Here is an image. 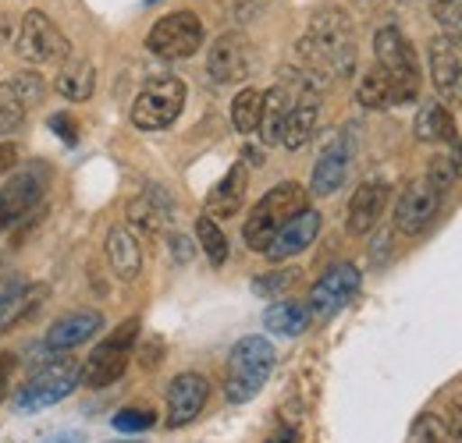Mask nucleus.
Returning a JSON list of instances; mask_svg holds the SVG:
<instances>
[{
  "label": "nucleus",
  "mask_w": 462,
  "mask_h": 443,
  "mask_svg": "<svg viewBox=\"0 0 462 443\" xmlns=\"http://www.w3.org/2000/svg\"><path fill=\"white\" fill-rule=\"evenodd\" d=\"M274 358H278L274 344L260 333H249L231 348L228 373H225V397L231 404H245L263 390L274 373Z\"/></svg>",
  "instance_id": "7ed1b4c3"
},
{
  "label": "nucleus",
  "mask_w": 462,
  "mask_h": 443,
  "mask_svg": "<svg viewBox=\"0 0 462 443\" xmlns=\"http://www.w3.org/2000/svg\"><path fill=\"white\" fill-rule=\"evenodd\" d=\"M11 369H14V355H0V397L7 393V380H11Z\"/></svg>",
  "instance_id": "ea45409f"
},
{
  "label": "nucleus",
  "mask_w": 462,
  "mask_h": 443,
  "mask_svg": "<svg viewBox=\"0 0 462 443\" xmlns=\"http://www.w3.org/2000/svg\"><path fill=\"white\" fill-rule=\"evenodd\" d=\"M47 181L51 170L43 164L18 167L4 185H0V234L11 231L14 223H22L47 195Z\"/></svg>",
  "instance_id": "6e6552de"
},
{
  "label": "nucleus",
  "mask_w": 462,
  "mask_h": 443,
  "mask_svg": "<svg viewBox=\"0 0 462 443\" xmlns=\"http://www.w3.org/2000/svg\"><path fill=\"white\" fill-rule=\"evenodd\" d=\"M416 437H420V443H456L452 433L445 429V419L441 415H423L416 422Z\"/></svg>",
  "instance_id": "f704fd0d"
},
{
  "label": "nucleus",
  "mask_w": 462,
  "mask_h": 443,
  "mask_svg": "<svg viewBox=\"0 0 462 443\" xmlns=\"http://www.w3.org/2000/svg\"><path fill=\"white\" fill-rule=\"evenodd\" d=\"M100 330H104V316L97 309H75L47 330L43 344H47V351H75L79 344L93 340Z\"/></svg>",
  "instance_id": "dca6fc26"
},
{
  "label": "nucleus",
  "mask_w": 462,
  "mask_h": 443,
  "mask_svg": "<svg viewBox=\"0 0 462 443\" xmlns=\"http://www.w3.org/2000/svg\"><path fill=\"white\" fill-rule=\"evenodd\" d=\"M245 185H249V170H245V164H235L214 185V192L207 195V217L210 221H228V217H235L242 210V203H245Z\"/></svg>",
  "instance_id": "412c9836"
},
{
  "label": "nucleus",
  "mask_w": 462,
  "mask_h": 443,
  "mask_svg": "<svg viewBox=\"0 0 462 443\" xmlns=\"http://www.w3.org/2000/svg\"><path fill=\"white\" fill-rule=\"evenodd\" d=\"M107 259H111V270L121 280H135L143 274V249H139V238L128 227H111L107 231Z\"/></svg>",
  "instance_id": "b1692460"
},
{
  "label": "nucleus",
  "mask_w": 462,
  "mask_h": 443,
  "mask_svg": "<svg viewBox=\"0 0 462 443\" xmlns=\"http://www.w3.org/2000/svg\"><path fill=\"white\" fill-rule=\"evenodd\" d=\"M79 384H82V366H79L75 358H54V362H47L43 369H36V373L18 387L14 408H18L22 415L40 411V408H51V404L64 401Z\"/></svg>",
  "instance_id": "39448f33"
},
{
  "label": "nucleus",
  "mask_w": 462,
  "mask_h": 443,
  "mask_svg": "<svg viewBox=\"0 0 462 443\" xmlns=\"http://www.w3.org/2000/svg\"><path fill=\"white\" fill-rule=\"evenodd\" d=\"M388 206V185L384 181H363L348 199V234L363 238L370 234Z\"/></svg>",
  "instance_id": "a211bd4d"
},
{
  "label": "nucleus",
  "mask_w": 462,
  "mask_h": 443,
  "mask_svg": "<svg viewBox=\"0 0 462 443\" xmlns=\"http://www.w3.org/2000/svg\"><path fill=\"white\" fill-rule=\"evenodd\" d=\"M171 213H174L171 199L164 195L161 185H146V188L128 203V223L139 227V231H146V234H161V231H168Z\"/></svg>",
  "instance_id": "aec40b11"
},
{
  "label": "nucleus",
  "mask_w": 462,
  "mask_h": 443,
  "mask_svg": "<svg viewBox=\"0 0 462 443\" xmlns=\"http://www.w3.org/2000/svg\"><path fill=\"white\" fill-rule=\"evenodd\" d=\"M150 426H157V411L150 408H121L115 415V429L121 433H143Z\"/></svg>",
  "instance_id": "473e14b6"
},
{
  "label": "nucleus",
  "mask_w": 462,
  "mask_h": 443,
  "mask_svg": "<svg viewBox=\"0 0 462 443\" xmlns=\"http://www.w3.org/2000/svg\"><path fill=\"white\" fill-rule=\"evenodd\" d=\"M263 323H267V330L285 333V337H299V333L310 327V309L302 302H274L263 312Z\"/></svg>",
  "instance_id": "c85d7f7f"
},
{
  "label": "nucleus",
  "mask_w": 462,
  "mask_h": 443,
  "mask_svg": "<svg viewBox=\"0 0 462 443\" xmlns=\"http://www.w3.org/2000/svg\"><path fill=\"white\" fill-rule=\"evenodd\" d=\"M196 238H199V245H203L210 267H225V263H228V238H225L221 223L210 221V217L203 213V217L196 221Z\"/></svg>",
  "instance_id": "7c9ffc66"
},
{
  "label": "nucleus",
  "mask_w": 462,
  "mask_h": 443,
  "mask_svg": "<svg viewBox=\"0 0 462 443\" xmlns=\"http://www.w3.org/2000/svg\"><path fill=\"white\" fill-rule=\"evenodd\" d=\"M302 210H310V192L299 181H282L274 185L256 206L253 213L242 223V238L253 252H267V245L274 241V234L285 227L289 221H295Z\"/></svg>",
  "instance_id": "f03ea898"
},
{
  "label": "nucleus",
  "mask_w": 462,
  "mask_h": 443,
  "mask_svg": "<svg viewBox=\"0 0 462 443\" xmlns=\"http://www.w3.org/2000/svg\"><path fill=\"white\" fill-rule=\"evenodd\" d=\"M40 443H82V433H58V437L40 440Z\"/></svg>",
  "instance_id": "37998d69"
},
{
  "label": "nucleus",
  "mask_w": 462,
  "mask_h": 443,
  "mask_svg": "<svg viewBox=\"0 0 462 443\" xmlns=\"http://www.w3.org/2000/svg\"><path fill=\"white\" fill-rule=\"evenodd\" d=\"M299 60L306 75L320 86L328 78H348L356 71V29L342 7H324L310 18L306 36L299 40Z\"/></svg>",
  "instance_id": "f257e3e1"
},
{
  "label": "nucleus",
  "mask_w": 462,
  "mask_h": 443,
  "mask_svg": "<svg viewBox=\"0 0 462 443\" xmlns=\"http://www.w3.org/2000/svg\"><path fill=\"white\" fill-rule=\"evenodd\" d=\"M356 100L366 111H388V107H395V89H392V82L381 68H370L356 86Z\"/></svg>",
  "instance_id": "cd10ccee"
},
{
  "label": "nucleus",
  "mask_w": 462,
  "mask_h": 443,
  "mask_svg": "<svg viewBox=\"0 0 462 443\" xmlns=\"http://www.w3.org/2000/svg\"><path fill=\"white\" fill-rule=\"evenodd\" d=\"M359 284H363L359 267H352V263H338V267H331L324 277L310 287V305H306V309H310V316L328 320V316L342 312L348 302L356 298Z\"/></svg>",
  "instance_id": "f8f14e48"
},
{
  "label": "nucleus",
  "mask_w": 462,
  "mask_h": 443,
  "mask_svg": "<svg viewBox=\"0 0 462 443\" xmlns=\"http://www.w3.org/2000/svg\"><path fill=\"white\" fill-rule=\"evenodd\" d=\"M434 22L441 25V36L462 47V0H434Z\"/></svg>",
  "instance_id": "2f4dec72"
},
{
  "label": "nucleus",
  "mask_w": 462,
  "mask_h": 443,
  "mask_svg": "<svg viewBox=\"0 0 462 443\" xmlns=\"http://www.w3.org/2000/svg\"><path fill=\"white\" fill-rule=\"evenodd\" d=\"M441 188L423 174V177H416V181H409L402 188V195H399V203H395V227L402 231V234H423L430 221L438 217V210H441Z\"/></svg>",
  "instance_id": "9b49d317"
},
{
  "label": "nucleus",
  "mask_w": 462,
  "mask_h": 443,
  "mask_svg": "<svg viewBox=\"0 0 462 443\" xmlns=\"http://www.w3.org/2000/svg\"><path fill=\"white\" fill-rule=\"evenodd\" d=\"M412 131L420 142H456L459 139V128H456V117L445 104L438 100H427L420 111H416V121H412Z\"/></svg>",
  "instance_id": "393cba45"
},
{
  "label": "nucleus",
  "mask_w": 462,
  "mask_h": 443,
  "mask_svg": "<svg viewBox=\"0 0 462 443\" xmlns=\"http://www.w3.org/2000/svg\"><path fill=\"white\" fill-rule=\"evenodd\" d=\"M317 234H320V213L317 210H302L295 221H289L274 234V241L267 245V259L271 263H285L291 256L306 252L317 241Z\"/></svg>",
  "instance_id": "f3484780"
},
{
  "label": "nucleus",
  "mask_w": 462,
  "mask_h": 443,
  "mask_svg": "<svg viewBox=\"0 0 462 443\" xmlns=\"http://www.w3.org/2000/svg\"><path fill=\"white\" fill-rule=\"evenodd\" d=\"M207 71L217 86H235L253 71V47L242 32H221L207 50Z\"/></svg>",
  "instance_id": "ddd939ff"
},
{
  "label": "nucleus",
  "mask_w": 462,
  "mask_h": 443,
  "mask_svg": "<svg viewBox=\"0 0 462 443\" xmlns=\"http://www.w3.org/2000/svg\"><path fill=\"white\" fill-rule=\"evenodd\" d=\"M445 160H448V167H452V174H456V177H462V139H456V142H452V153H448Z\"/></svg>",
  "instance_id": "a19ab883"
},
{
  "label": "nucleus",
  "mask_w": 462,
  "mask_h": 443,
  "mask_svg": "<svg viewBox=\"0 0 462 443\" xmlns=\"http://www.w3.org/2000/svg\"><path fill=\"white\" fill-rule=\"evenodd\" d=\"M207 397H210L207 376H199V373H178L171 380V387H168V426L171 429L189 426L207 408Z\"/></svg>",
  "instance_id": "2eb2a0df"
},
{
  "label": "nucleus",
  "mask_w": 462,
  "mask_h": 443,
  "mask_svg": "<svg viewBox=\"0 0 462 443\" xmlns=\"http://www.w3.org/2000/svg\"><path fill=\"white\" fill-rule=\"evenodd\" d=\"M445 429L452 433V440L462 443V393H456L448 401V411H445Z\"/></svg>",
  "instance_id": "e433bc0d"
},
{
  "label": "nucleus",
  "mask_w": 462,
  "mask_h": 443,
  "mask_svg": "<svg viewBox=\"0 0 462 443\" xmlns=\"http://www.w3.org/2000/svg\"><path fill=\"white\" fill-rule=\"evenodd\" d=\"M150 54L161 60H185L203 47V22L196 11H171L164 18H157V25L146 36Z\"/></svg>",
  "instance_id": "1a4fd4ad"
},
{
  "label": "nucleus",
  "mask_w": 462,
  "mask_h": 443,
  "mask_svg": "<svg viewBox=\"0 0 462 443\" xmlns=\"http://www.w3.org/2000/svg\"><path fill=\"white\" fill-rule=\"evenodd\" d=\"M14 54L29 64H60L71 54L68 36L54 25L51 14L43 11H29L18 25V40H14Z\"/></svg>",
  "instance_id": "9d476101"
},
{
  "label": "nucleus",
  "mask_w": 462,
  "mask_h": 443,
  "mask_svg": "<svg viewBox=\"0 0 462 443\" xmlns=\"http://www.w3.org/2000/svg\"><path fill=\"white\" fill-rule=\"evenodd\" d=\"M36 298H40V287L29 284L22 274H0V333L22 323L36 309Z\"/></svg>",
  "instance_id": "6ab92c4d"
},
{
  "label": "nucleus",
  "mask_w": 462,
  "mask_h": 443,
  "mask_svg": "<svg viewBox=\"0 0 462 443\" xmlns=\"http://www.w3.org/2000/svg\"><path fill=\"white\" fill-rule=\"evenodd\" d=\"M295 284V270H274V274H263V277L253 280V291L260 298H278L282 291H289Z\"/></svg>",
  "instance_id": "72a5a7b5"
},
{
  "label": "nucleus",
  "mask_w": 462,
  "mask_h": 443,
  "mask_svg": "<svg viewBox=\"0 0 462 443\" xmlns=\"http://www.w3.org/2000/svg\"><path fill=\"white\" fill-rule=\"evenodd\" d=\"M0 100L18 107V111H32V107H40L47 100V82L36 71H18V75L0 82Z\"/></svg>",
  "instance_id": "a878e982"
},
{
  "label": "nucleus",
  "mask_w": 462,
  "mask_h": 443,
  "mask_svg": "<svg viewBox=\"0 0 462 443\" xmlns=\"http://www.w3.org/2000/svg\"><path fill=\"white\" fill-rule=\"evenodd\" d=\"M115 443H121V440H115Z\"/></svg>",
  "instance_id": "a18cd8bd"
},
{
  "label": "nucleus",
  "mask_w": 462,
  "mask_h": 443,
  "mask_svg": "<svg viewBox=\"0 0 462 443\" xmlns=\"http://www.w3.org/2000/svg\"><path fill=\"white\" fill-rule=\"evenodd\" d=\"M51 128L60 135V142H68V146L79 142V135H75V121H71L68 113H54V117H51Z\"/></svg>",
  "instance_id": "4c0bfd02"
},
{
  "label": "nucleus",
  "mask_w": 462,
  "mask_h": 443,
  "mask_svg": "<svg viewBox=\"0 0 462 443\" xmlns=\"http://www.w3.org/2000/svg\"><path fill=\"white\" fill-rule=\"evenodd\" d=\"M22 128H25V111H18V107H11V104L0 100V139L4 135H14Z\"/></svg>",
  "instance_id": "c9c22d12"
},
{
  "label": "nucleus",
  "mask_w": 462,
  "mask_h": 443,
  "mask_svg": "<svg viewBox=\"0 0 462 443\" xmlns=\"http://www.w3.org/2000/svg\"><path fill=\"white\" fill-rule=\"evenodd\" d=\"M181 107H185V82L174 75H157L132 100V124L139 131H164L178 121Z\"/></svg>",
  "instance_id": "423d86ee"
},
{
  "label": "nucleus",
  "mask_w": 462,
  "mask_h": 443,
  "mask_svg": "<svg viewBox=\"0 0 462 443\" xmlns=\"http://www.w3.org/2000/svg\"><path fill=\"white\" fill-rule=\"evenodd\" d=\"M135 337H139V320H125L115 333H107L100 340V348L89 355V362L82 366V384L89 390H104L117 384L125 376V369H128Z\"/></svg>",
  "instance_id": "0eeeda50"
},
{
  "label": "nucleus",
  "mask_w": 462,
  "mask_h": 443,
  "mask_svg": "<svg viewBox=\"0 0 462 443\" xmlns=\"http://www.w3.org/2000/svg\"><path fill=\"white\" fill-rule=\"evenodd\" d=\"M317 121H320V104H317V93H302L295 96V104L285 113V124H282V146L285 149H302L313 131H317Z\"/></svg>",
  "instance_id": "4be33fe9"
},
{
  "label": "nucleus",
  "mask_w": 462,
  "mask_h": 443,
  "mask_svg": "<svg viewBox=\"0 0 462 443\" xmlns=\"http://www.w3.org/2000/svg\"><path fill=\"white\" fill-rule=\"evenodd\" d=\"M374 57L395 89V107L412 104L420 96V60H416V50L409 47V40L402 36V29H395V25L377 29L374 32Z\"/></svg>",
  "instance_id": "20e7f679"
},
{
  "label": "nucleus",
  "mask_w": 462,
  "mask_h": 443,
  "mask_svg": "<svg viewBox=\"0 0 462 443\" xmlns=\"http://www.w3.org/2000/svg\"><path fill=\"white\" fill-rule=\"evenodd\" d=\"M14 164H18V149L11 142H0V174L14 170Z\"/></svg>",
  "instance_id": "58836bf2"
},
{
  "label": "nucleus",
  "mask_w": 462,
  "mask_h": 443,
  "mask_svg": "<svg viewBox=\"0 0 462 443\" xmlns=\"http://www.w3.org/2000/svg\"><path fill=\"white\" fill-rule=\"evenodd\" d=\"M352 153H356V146H352V135L342 131L320 157H317V164H313V174H310V192L313 195H335L342 185H346L348 177V167H352Z\"/></svg>",
  "instance_id": "4468645a"
},
{
  "label": "nucleus",
  "mask_w": 462,
  "mask_h": 443,
  "mask_svg": "<svg viewBox=\"0 0 462 443\" xmlns=\"http://www.w3.org/2000/svg\"><path fill=\"white\" fill-rule=\"evenodd\" d=\"M54 89H58L64 100H71V104H86V100L93 96V89H97V68H93L89 60H71V64H64L58 82H54Z\"/></svg>",
  "instance_id": "bb28decb"
},
{
  "label": "nucleus",
  "mask_w": 462,
  "mask_h": 443,
  "mask_svg": "<svg viewBox=\"0 0 462 443\" xmlns=\"http://www.w3.org/2000/svg\"><path fill=\"white\" fill-rule=\"evenodd\" d=\"M459 57H462V47H456V43H452V40H445V36L430 40V47H427V60H430V78H434V89H438L445 100H456Z\"/></svg>",
  "instance_id": "5701e85b"
},
{
  "label": "nucleus",
  "mask_w": 462,
  "mask_h": 443,
  "mask_svg": "<svg viewBox=\"0 0 462 443\" xmlns=\"http://www.w3.org/2000/svg\"><path fill=\"white\" fill-rule=\"evenodd\" d=\"M260 113H263V89L245 86L235 96V104H231V124H235V131L238 135H253L260 128Z\"/></svg>",
  "instance_id": "c756f323"
},
{
  "label": "nucleus",
  "mask_w": 462,
  "mask_h": 443,
  "mask_svg": "<svg viewBox=\"0 0 462 443\" xmlns=\"http://www.w3.org/2000/svg\"><path fill=\"white\" fill-rule=\"evenodd\" d=\"M456 100L462 104V57H459V82H456Z\"/></svg>",
  "instance_id": "c03bdc74"
},
{
  "label": "nucleus",
  "mask_w": 462,
  "mask_h": 443,
  "mask_svg": "<svg viewBox=\"0 0 462 443\" xmlns=\"http://www.w3.org/2000/svg\"><path fill=\"white\" fill-rule=\"evenodd\" d=\"M171 249L178 259H189V256H192V245H189V238H181V234H171Z\"/></svg>",
  "instance_id": "79ce46f5"
}]
</instances>
